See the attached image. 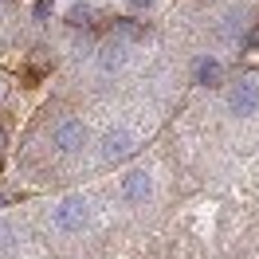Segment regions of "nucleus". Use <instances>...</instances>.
Listing matches in <instances>:
<instances>
[{"label":"nucleus","mask_w":259,"mask_h":259,"mask_svg":"<svg viewBox=\"0 0 259 259\" xmlns=\"http://www.w3.org/2000/svg\"><path fill=\"white\" fill-rule=\"evenodd\" d=\"M0 146H4V130H0Z\"/></svg>","instance_id":"4468645a"},{"label":"nucleus","mask_w":259,"mask_h":259,"mask_svg":"<svg viewBox=\"0 0 259 259\" xmlns=\"http://www.w3.org/2000/svg\"><path fill=\"white\" fill-rule=\"evenodd\" d=\"M134 149L138 146H134V134L130 130H110L102 138V161H126Z\"/></svg>","instance_id":"20e7f679"},{"label":"nucleus","mask_w":259,"mask_h":259,"mask_svg":"<svg viewBox=\"0 0 259 259\" xmlns=\"http://www.w3.org/2000/svg\"><path fill=\"white\" fill-rule=\"evenodd\" d=\"M130 8H149V4H153V0H126Z\"/></svg>","instance_id":"9b49d317"},{"label":"nucleus","mask_w":259,"mask_h":259,"mask_svg":"<svg viewBox=\"0 0 259 259\" xmlns=\"http://www.w3.org/2000/svg\"><path fill=\"white\" fill-rule=\"evenodd\" d=\"M126 63V48L122 44H110V48H102V55H98V67L110 75V71H118V67Z\"/></svg>","instance_id":"0eeeda50"},{"label":"nucleus","mask_w":259,"mask_h":259,"mask_svg":"<svg viewBox=\"0 0 259 259\" xmlns=\"http://www.w3.org/2000/svg\"><path fill=\"white\" fill-rule=\"evenodd\" d=\"M8 98V79H0V102Z\"/></svg>","instance_id":"f8f14e48"},{"label":"nucleus","mask_w":259,"mask_h":259,"mask_svg":"<svg viewBox=\"0 0 259 259\" xmlns=\"http://www.w3.org/2000/svg\"><path fill=\"white\" fill-rule=\"evenodd\" d=\"M220 75H224V67L216 63V59H196V82H204V87H216L220 82Z\"/></svg>","instance_id":"423d86ee"},{"label":"nucleus","mask_w":259,"mask_h":259,"mask_svg":"<svg viewBox=\"0 0 259 259\" xmlns=\"http://www.w3.org/2000/svg\"><path fill=\"white\" fill-rule=\"evenodd\" d=\"M149 193H153V181H149L146 169H130L126 177H122V196H126V200L138 204V200H146Z\"/></svg>","instance_id":"39448f33"},{"label":"nucleus","mask_w":259,"mask_h":259,"mask_svg":"<svg viewBox=\"0 0 259 259\" xmlns=\"http://www.w3.org/2000/svg\"><path fill=\"white\" fill-rule=\"evenodd\" d=\"M110 35H114V39H142V35H146V28H142V24L122 20V24H114V28H110Z\"/></svg>","instance_id":"1a4fd4ad"},{"label":"nucleus","mask_w":259,"mask_h":259,"mask_svg":"<svg viewBox=\"0 0 259 259\" xmlns=\"http://www.w3.org/2000/svg\"><path fill=\"white\" fill-rule=\"evenodd\" d=\"M87 212H91L87 196H79V193L63 196V200L55 204V228H59V232H79V228L87 224Z\"/></svg>","instance_id":"f257e3e1"},{"label":"nucleus","mask_w":259,"mask_h":259,"mask_svg":"<svg viewBox=\"0 0 259 259\" xmlns=\"http://www.w3.org/2000/svg\"><path fill=\"white\" fill-rule=\"evenodd\" d=\"M67 24H71V28H91V24H95V8H91V4H75V8L67 12Z\"/></svg>","instance_id":"6e6552de"},{"label":"nucleus","mask_w":259,"mask_h":259,"mask_svg":"<svg viewBox=\"0 0 259 259\" xmlns=\"http://www.w3.org/2000/svg\"><path fill=\"white\" fill-rule=\"evenodd\" d=\"M82 142H87V126L75 122V118H63L59 126L51 130V146L59 149V153H79Z\"/></svg>","instance_id":"f03ea898"},{"label":"nucleus","mask_w":259,"mask_h":259,"mask_svg":"<svg viewBox=\"0 0 259 259\" xmlns=\"http://www.w3.org/2000/svg\"><path fill=\"white\" fill-rule=\"evenodd\" d=\"M51 12V0H35V16H48Z\"/></svg>","instance_id":"9d476101"},{"label":"nucleus","mask_w":259,"mask_h":259,"mask_svg":"<svg viewBox=\"0 0 259 259\" xmlns=\"http://www.w3.org/2000/svg\"><path fill=\"white\" fill-rule=\"evenodd\" d=\"M228 106H232V114H240V118L255 114L259 110V87L251 79H240L232 87V95H228Z\"/></svg>","instance_id":"7ed1b4c3"},{"label":"nucleus","mask_w":259,"mask_h":259,"mask_svg":"<svg viewBox=\"0 0 259 259\" xmlns=\"http://www.w3.org/2000/svg\"><path fill=\"white\" fill-rule=\"evenodd\" d=\"M251 48H259V28H251Z\"/></svg>","instance_id":"ddd939ff"}]
</instances>
